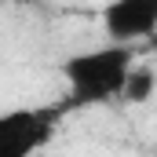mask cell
<instances>
[{
	"mask_svg": "<svg viewBox=\"0 0 157 157\" xmlns=\"http://www.w3.org/2000/svg\"><path fill=\"white\" fill-rule=\"evenodd\" d=\"M102 33L113 44H146L157 33V0H110L102 7Z\"/></svg>",
	"mask_w": 157,
	"mask_h": 157,
	"instance_id": "cell-3",
	"label": "cell"
},
{
	"mask_svg": "<svg viewBox=\"0 0 157 157\" xmlns=\"http://www.w3.org/2000/svg\"><path fill=\"white\" fill-rule=\"evenodd\" d=\"M66 113V102L0 110V157H37L40 150H48Z\"/></svg>",
	"mask_w": 157,
	"mask_h": 157,
	"instance_id": "cell-2",
	"label": "cell"
},
{
	"mask_svg": "<svg viewBox=\"0 0 157 157\" xmlns=\"http://www.w3.org/2000/svg\"><path fill=\"white\" fill-rule=\"evenodd\" d=\"M139 62V48L135 44H99L77 51L62 62V80H66V106L70 113L84 106H106L117 102L121 88L128 80V70Z\"/></svg>",
	"mask_w": 157,
	"mask_h": 157,
	"instance_id": "cell-1",
	"label": "cell"
},
{
	"mask_svg": "<svg viewBox=\"0 0 157 157\" xmlns=\"http://www.w3.org/2000/svg\"><path fill=\"white\" fill-rule=\"evenodd\" d=\"M146 51H150V55H154V59H157V33H154V37H150V40H146Z\"/></svg>",
	"mask_w": 157,
	"mask_h": 157,
	"instance_id": "cell-5",
	"label": "cell"
},
{
	"mask_svg": "<svg viewBox=\"0 0 157 157\" xmlns=\"http://www.w3.org/2000/svg\"><path fill=\"white\" fill-rule=\"evenodd\" d=\"M154 91H157V70H154V66L135 62V66L128 70V80H124V88H121V99H117V102H132V106H139V102L154 99Z\"/></svg>",
	"mask_w": 157,
	"mask_h": 157,
	"instance_id": "cell-4",
	"label": "cell"
}]
</instances>
